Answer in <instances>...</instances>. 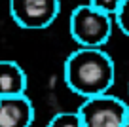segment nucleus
I'll use <instances>...</instances> for the list:
<instances>
[{"label":"nucleus","instance_id":"f257e3e1","mask_svg":"<svg viewBox=\"0 0 129 127\" xmlns=\"http://www.w3.org/2000/svg\"><path fill=\"white\" fill-rule=\"evenodd\" d=\"M63 74L67 87L87 99L110 91L116 82V65L101 48H78L67 57Z\"/></svg>","mask_w":129,"mask_h":127},{"label":"nucleus","instance_id":"20e7f679","mask_svg":"<svg viewBox=\"0 0 129 127\" xmlns=\"http://www.w3.org/2000/svg\"><path fill=\"white\" fill-rule=\"evenodd\" d=\"M61 10L59 0H10V15L17 27L27 30L48 28L57 19Z\"/></svg>","mask_w":129,"mask_h":127},{"label":"nucleus","instance_id":"423d86ee","mask_svg":"<svg viewBox=\"0 0 129 127\" xmlns=\"http://www.w3.org/2000/svg\"><path fill=\"white\" fill-rule=\"evenodd\" d=\"M27 91V74L15 61L0 59V97L21 95Z\"/></svg>","mask_w":129,"mask_h":127},{"label":"nucleus","instance_id":"39448f33","mask_svg":"<svg viewBox=\"0 0 129 127\" xmlns=\"http://www.w3.org/2000/svg\"><path fill=\"white\" fill-rule=\"evenodd\" d=\"M34 106L25 93L0 97V127H30Z\"/></svg>","mask_w":129,"mask_h":127},{"label":"nucleus","instance_id":"f03ea898","mask_svg":"<svg viewBox=\"0 0 129 127\" xmlns=\"http://www.w3.org/2000/svg\"><path fill=\"white\" fill-rule=\"evenodd\" d=\"M69 28L72 40L80 48H101L112 34V15L87 2L72 10Z\"/></svg>","mask_w":129,"mask_h":127},{"label":"nucleus","instance_id":"1a4fd4ad","mask_svg":"<svg viewBox=\"0 0 129 127\" xmlns=\"http://www.w3.org/2000/svg\"><path fill=\"white\" fill-rule=\"evenodd\" d=\"M89 4L99 8L101 12H106L108 15H114V12L118 10V6L121 4V0H89Z\"/></svg>","mask_w":129,"mask_h":127},{"label":"nucleus","instance_id":"9d476101","mask_svg":"<svg viewBox=\"0 0 129 127\" xmlns=\"http://www.w3.org/2000/svg\"><path fill=\"white\" fill-rule=\"evenodd\" d=\"M123 127H129V108H127V114H125V119H123Z\"/></svg>","mask_w":129,"mask_h":127},{"label":"nucleus","instance_id":"0eeeda50","mask_svg":"<svg viewBox=\"0 0 129 127\" xmlns=\"http://www.w3.org/2000/svg\"><path fill=\"white\" fill-rule=\"evenodd\" d=\"M48 127H84L78 112H59L49 119Z\"/></svg>","mask_w":129,"mask_h":127},{"label":"nucleus","instance_id":"6e6552de","mask_svg":"<svg viewBox=\"0 0 129 127\" xmlns=\"http://www.w3.org/2000/svg\"><path fill=\"white\" fill-rule=\"evenodd\" d=\"M112 17H114V21L118 23L120 30L129 36V0H121V4L118 6V10L114 12Z\"/></svg>","mask_w":129,"mask_h":127},{"label":"nucleus","instance_id":"7ed1b4c3","mask_svg":"<svg viewBox=\"0 0 129 127\" xmlns=\"http://www.w3.org/2000/svg\"><path fill=\"white\" fill-rule=\"evenodd\" d=\"M129 104L121 99L103 93L87 97L78 108V116L84 127H123Z\"/></svg>","mask_w":129,"mask_h":127}]
</instances>
